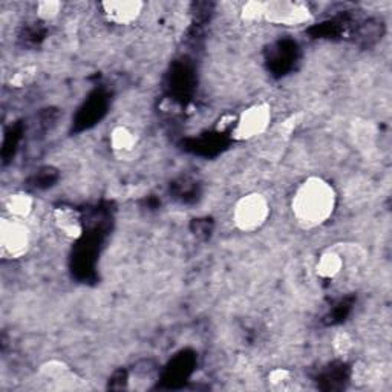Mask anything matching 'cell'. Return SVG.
<instances>
[{
  "label": "cell",
  "mask_w": 392,
  "mask_h": 392,
  "mask_svg": "<svg viewBox=\"0 0 392 392\" xmlns=\"http://www.w3.org/2000/svg\"><path fill=\"white\" fill-rule=\"evenodd\" d=\"M290 373L285 371V369H275L270 375H269V380L275 388H280L290 382Z\"/></svg>",
  "instance_id": "15"
},
{
  "label": "cell",
  "mask_w": 392,
  "mask_h": 392,
  "mask_svg": "<svg viewBox=\"0 0 392 392\" xmlns=\"http://www.w3.org/2000/svg\"><path fill=\"white\" fill-rule=\"evenodd\" d=\"M35 77V68H31V66H26V68L19 69L14 76L11 77L10 83L14 87H24L28 83H31Z\"/></svg>",
  "instance_id": "11"
},
{
  "label": "cell",
  "mask_w": 392,
  "mask_h": 392,
  "mask_svg": "<svg viewBox=\"0 0 392 392\" xmlns=\"http://www.w3.org/2000/svg\"><path fill=\"white\" fill-rule=\"evenodd\" d=\"M332 346H334V351L339 354V356H346L352 348V340L350 334H346V332H337L334 336V340H332Z\"/></svg>",
  "instance_id": "12"
},
{
  "label": "cell",
  "mask_w": 392,
  "mask_h": 392,
  "mask_svg": "<svg viewBox=\"0 0 392 392\" xmlns=\"http://www.w3.org/2000/svg\"><path fill=\"white\" fill-rule=\"evenodd\" d=\"M343 267V256L334 250H328L319 257L316 270L317 275L323 279H332L337 276Z\"/></svg>",
  "instance_id": "7"
},
{
  "label": "cell",
  "mask_w": 392,
  "mask_h": 392,
  "mask_svg": "<svg viewBox=\"0 0 392 392\" xmlns=\"http://www.w3.org/2000/svg\"><path fill=\"white\" fill-rule=\"evenodd\" d=\"M264 19H267L271 24L298 26L303 25L312 19L307 6L291 2H270L265 3Z\"/></svg>",
  "instance_id": "5"
},
{
  "label": "cell",
  "mask_w": 392,
  "mask_h": 392,
  "mask_svg": "<svg viewBox=\"0 0 392 392\" xmlns=\"http://www.w3.org/2000/svg\"><path fill=\"white\" fill-rule=\"evenodd\" d=\"M264 8L265 3H257V2H250L242 10V16L246 20H259L264 17Z\"/></svg>",
  "instance_id": "14"
},
{
  "label": "cell",
  "mask_w": 392,
  "mask_h": 392,
  "mask_svg": "<svg viewBox=\"0 0 392 392\" xmlns=\"http://www.w3.org/2000/svg\"><path fill=\"white\" fill-rule=\"evenodd\" d=\"M110 143L112 147L118 152H128L135 146V137L129 129L126 128H117L110 137Z\"/></svg>",
  "instance_id": "10"
},
{
  "label": "cell",
  "mask_w": 392,
  "mask_h": 392,
  "mask_svg": "<svg viewBox=\"0 0 392 392\" xmlns=\"http://www.w3.org/2000/svg\"><path fill=\"white\" fill-rule=\"evenodd\" d=\"M31 246V236L22 221L3 216L0 221V253L5 259L25 256Z\"/></svg>",
  "instance_id": "3"
},
{
  "label": "cell",
  "mask_w": 392,
  "mask_h": 392,
  "mask_svg": "<svg viewBox=\"0 0 392 392\" xmlns=\"http://www.w3.org/2000/svg\"><path fill=\"white\" fill-rule=\"evenodd\" d=\"M271 121V109L265 103L255 105L244 110L236 121L233 135L238 139H251L264 134Z\"/></svg>",
  "instance_id": "4"
},
{
  "label": "cell",
  "mask_w": 392,
  "mask_h": 392,
  "mask_svg": "<svg viewBox=\"0 0 392 392\" xmlns=\"http://www.w3.org/2000/svg\"><path fill=\"white\" fill-rule=\"evenodd\" d=\"M336 191L322 178H309L300 184L293 198V214L298 223L313 228L327 223L334 212Z\"/></svg>",
  "instance_id": "1"
},
{
  "label": "cell",
  "mask_w": 392,
  "mask_h": 392,
  "mask_svg": "<svg viewBox=\"0 0 392 392\" xmlns=\"http://www.w3.org/2000/svg\"><path fill=\"white\" fill-rule=\"evenodd\" d=\"M57 223L60 225L65 235L71 236V238H78L81 236V224L76 218V214L69 210H62L57 213Z\"/></svg>",
  "instance_id": "9"
},
{
  "label": "cell",
  "mask_w": 392,
  "mask_h": 392,
  "mask_svg": "<svg viewBox=\"0 0 392 392\" xmlns=\"http://www.w3.org/2000/svg\"><path fill=\"white\" fill-rule=\"evenodd\" d=\"M106 17L117 25H129L138 19L143 3L137 0H110L101 5Z\"/></svg>",
  "instance_id": "6"
},
{
  "label": "cell",
  "mask_w": 392,
  "mask_h": 392,
  "mask_svg": "<svg viewBox=\"0 0 392 392\" xmlns=\"http://www.w3.org/2000/svg\"><path fill=\"white\" fill-rule=\"evenodd\" d=\"M34 201L28 194H14L6 198L5 209L10 218L22 221L33 212Z\"/></svg>",
  "instance_id": "8"
},
{
  "label": "cell",
  "mask_w": 392,
  "mask_h": 392,
  "mask_svg": "<svg viewBox=\"0 0 392 392\" xmlns=\"http://www.w3.org/2000/svg\"><path fill=\"white\" fill-rule=\"evenodd\" d=\"M270 214V204L261 194H248L236 203L233 209L235 225L241 232H256L261 228Z\"/></svg>",
  "instance_id": "2"
},
{
  "label": "cell",
  "mask_w": 392,
  "mask_h": 392,
  "mask_svg": "<svg viewBox=\"0 0 392 392\" xmlns=\"http://www.w3.org/2000/svg\"><path fill=\"white\" fill-rule=\"evenodd\" d=\"M58 11H60V3L53 2V0H49V2H42L39 3V6H37V12H39V16L45 20L54 19Z\"/></svg>",
  "instance_id": "13"
}]
</instances>
